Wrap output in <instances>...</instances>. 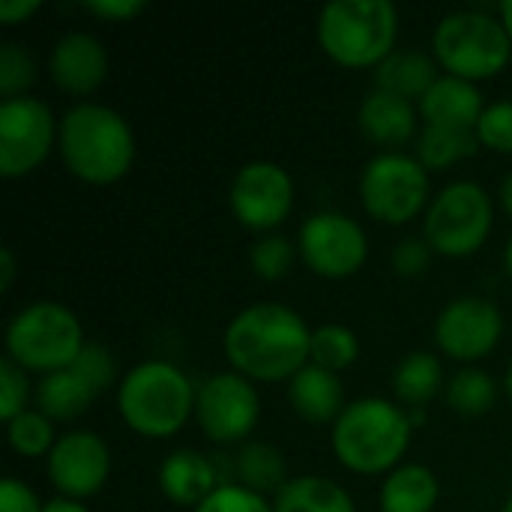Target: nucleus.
Returning <instances> with one entry per match:
<instances>
[{"label": "nucleus", "mask_w": 512, "mask_h": 512, "mask_svg": "<svg viewBox=\"0 0 512 512\" xmlns=\"http://www.w3.org/2000/svg\"><path fill=\"white\" fill-rule=\"evenodd\" d=\"M288 402L300 420L324 426V423H336L339 414L345 411V390L336 372L306 363L288 381Z\"/></svg>", "instance_id": "20"}, {"label": "nucleus", "mask_w": 512, "mask_h": 512, "mask_svg": "<svg viewBox=\"0 0 512 512\" xmlns=\"http://www.w3.org/2000/svg\"><path fill=\"white\" fill-rule=\"evenodd\" d=\"M432 54L447 75L477 84L504 72L512 57V42L501 18L480 9H456L435 24Z\"/></svg>", "instance_id": "7"}, {"label": "nucleus", "mask_w": 512, "mask_h": 512, "mask_svg": "<svg viewBox=\"0 0 512 512\" xmlns=\"http://www.w3.org/2000/svg\"><path fill=\"white\" fill-rule=\"evenodd\" d=\"M417 105L387 90H372L357 108L360 132L381 150H399L417 135Z\"/></svg>", "instance_id": "18"}, {"label": "nucleus", "mask_w": 512, "mask_h": 512, "mask_svg": "<svg viewBox=\"0 0 512 512\" xmlns=\"http://www.w3.org/2000/svg\"><path fill=\"white\" fill-rule=\"evenodd\" d=\"M504 267H507V273H510L512 279V237L510 243H507V249H504Z\"/></svg>", "instance_id": "45"}, {"label": "nucleus", "mask_w": 512, "mask_h": 512, "mask_svg": "<svg viewBox=\"0 0 512 512\" xmlns=\"http://www.w3.org/2000/svg\"><path fill=\"white\" fill-rule=\"evenodd\" d=\"M195 393L198 387H192L180 366L168 360H144L120 378L117 411L135 435L165 441L195 414Z\"/></svg>", "instance_id": "4"}, {"label": "nucleus", "mask_w": 512, "mask_h": 512, "mask_svg": "<svg viewBox=\"0 0 512 512\" xmlns=\"http://www.w3.org/2000/svg\"><path fill=\"white\" fill-rule=\"evenodd\" d=\"M234 372L249 381H291L312 357V330L303 315L285 303L261 300L240 309L222 336Z\"/></svg>", "instance_id": "1"}, {"label": "nucleus", "mask_w": 512, "mask_h": 512, "mask_svg": "<svg viewBox=\"0 0 512 512\" xmlns=\"http://www.w3.org/2000/svg\"><path fill=\"white\" fill-rule=\"evenodd\" d=\"M195 420L216 444H246L261 420V396L240 372L210 375L195 393Z\"/></svg>", "instance_id": "12"}, {"label": "nucleus", "mask_w": 512, "mask_h": 512, "mask_svg": "<svg viewBox=\"0 0 512 512\" xmlns=\"http://www.w3.org/2000/svg\"><path fill=\"white\" fill-rule=\"evenodd\" d=\"M504 390H507V396H510L512 402V363L507 366V375H504Z\"/></svg>", "instance_id": "46"}, {"label": "nucleus", "mask_w": 512, "mask_h": 512, "mask_svg": "<svg viewBox=\"0 0 512 512\" xmlns=\"http://www.w3.org/2000/svg\"><path fill=\"white\" fill-rule=\"evenodd\" d=\"M159 492L177 504V507H201L222 483H219V474H216V465L210 456H204L201 450H192V447H180V450H171L162 465H159Z\"/></svg>", "instance_id": "17"}, {"label": "nucleus", "mask_w": 512, "mask_h": 512, "mask_svg": "<svg viewBox=\"0 0 512 512\" xmlns=\"http://www.w3.org/2000/svg\"><path fill=\"white\" fill-rule=\"evenodd\" d=\"M27 399H30L27 372L9 357H3L0 360V420L9 423L12 417L27 411Z\"/></svg>", "instance_id": "36"}, {"label": "nucleus", "mask_w": 512, "mask_h": 512, "mask_svg": "<svg viewBox=\"0 0 512 512\" xmlns=\"http://www.w3.org/2000/svg\"><path fill=\"white\" fill-rule=\"evenodd\" d=\"M474 132H477L480 147L495 150V153H512V99L489 102Z\"/></svg>", "instance_id": "34"}, {"label": "nucleus", "mask_w": 512, "mask_h": 512, "mask_svg": "<svg viewBox=\"0 0 512 512\" xmlns=\"http://www.w3.org/2000/svg\"><path fill=\"white\" fill-rule=\"evenodd\" d=\"M360 357V339L348 324H321L312 330V357L309 363L327 369V372H342L354 366Z\"/></svg>", "instance_id": "29"}, {"label": "nucleus", "mask_w": 512, "mask_h": 512, "mask_svg": "<svg viewBox=\"0 0 512 512\" xmlns=\"http://www.w3.org/2000/svg\"><path fill=\"white\" fill-rule=\"evenodd\" d=\"M444 387H447L444 369H441V360L432 351L405 354L399 360L396 372H393V393L408 411L429 405Z\"/></svg>", "instance_id": "26"}, {"label": "nucleus", "mask_w": 512, "mask_h": 512, "mask_svg": "<svg viewBox=\"0 0 512 512\" xmlns=\"http://www.w3.org/2000/svg\"><path fill=\"white\" fill-rule=\"evenodd\" d=\"M498 12H501V24H504V30H507V36H510L512 42V0H504L498 6Z\"/></svg>", "instance_id": "44"}, {"label": "nucleus", "mask_w": 512, "mask_h": 512, "mask_svg": "<svg viewBox=\"0 0 512 512\" xmlns=\"http://www.w3.org/2000/svg\"><path fill=\"white\" fill-rule=\"evenodd\" d=\"M504 333V315L489 297H456L450 300L435 321L438 348L462 363H474L495 351Z\"/></svg>", "instance_id": "14"}, {"label": "nucleus", "mask_w": 512, "mask_h": 512, "mask_svg": "<svg viewBox=\"0 0 512 512\" xmlns=\"http://www.w3.org/2000/svg\"><path fill=\"white\" fill-rule=\"evenodd\" d=\"M297 252L312 273L324 279H345L366 264L369 240L354 216L339 210H321L300 225Z\"/></svg>", "instance_id": "11"}, {"label": "nucleus", "mask_w": 512, "mask_h": 512, "mask_svg": "<svg viewBox=\"0 0 512 512\" xmlns=\"http://www.w3.org/2000/svg\"><path fill=\"white\" fill-rule=\"evenodd\" d=\"M483 108L486 102H483L480 87L456 75H438V81L417 102V111L426 120V126L471 129V132L477 129Z\"/></svg>", "instance_id": "19"}, {"label": "nucleus", "mask_w": 512, "mask_h": 512, "mask_svg": "<svg viewBox=\"0 0 512 512\" xmlns=\"http://www.w3.org/2000/svg\"><path fill=\"white\" fill-rule=\"evenodd\" d=\"M273 512H357L354 498L330 477H291L273 498Z\"/></svg>", "instance_id": "23"}, {"label": "nucleus", "mask_w": 512, "mask_h": 512, "mask_svg": "<svg viewBox=\"0 0 512 512\" xmlns=\"http://www.w3.org/2000/svg\"><path fill=\"white\" fill-rule=\"evenodd\" d=\"M480 147L477 132L471 129H444V126H423L417 135V159L426 171H447L456 162H465Z\"/></svg>", "instance_id": "27"}, {"label": "nucleus", "mask_w": 512, "mask_h": 512, "mask_svg": "<svg viewBox=\"0 0 512 512\" xmlns=\"http://www.w3.org/2000/svg\"><path fill=\"white\" fill-rule=\"evenodd\" d=\"M42 512H90V510H87L81 501H72V498H63V495H57V498L45 501Z\"/></svg>", "instance_id": "42"}, {"label": "nucleus", "mask_w": 512, "mask_h": 512, "mask_svg": "<svg viewBox=\"0 0 512 512\" xmlns=\"http://www.w3.org/2000/svg\"><path fill=\"white\" fill-rule=\"evenodd\" d=\"M33 399H36V408L48 420L69 423V420H78V417L87 414V408L93 405L96 393L72 369H63V372L42 375V381L33 390Z\"/></svg>", "instance_id": "24"}, {"label": "nucleus", "mask_w": 512, "mask_h": 512, "mask_svg": "<svg viewBox=\"0 0 512 512\" xmlns=\"http://www.w3.org/2000/svg\"><path fill=\"white\" fill-rule=\"evenodd\" d=\"M6 357L24 372H63L81 354L84 330L78 315L57 300H36L6 324Z\"/></svg>", "instance_id": "6"}, {"label": "nucleus", "mask_w": 512, "mask_h": 512, "mask_svg": "<svg viewBox=\"0 0 512 512\" xmlns=\"http://www.w3.org/2000/svg\"><path fill=\"white\" fill-rule=\"evenodd\" d=\"M45 501H39V495L15 480V477H3L0 480V512H42Z\"/></svg>", "instance_id": "38"}, {"label": "nucleus", "mask_w": 512, "mask_h": 512, "mask_svg": "<svg viewBox=\"0 0 512 512\" xmlns=\"http://www.w3.org/2000/svg\"><path fill=\"white\" fill-rule=\"evenodd\" d=\"M228 204L240 225L252 231H270L282 225L294 207V180L279 162L252 159L234 174Z\"/></svg>", "instance_id": "13"}, {"label": "nucleus", "mask_w": 512, "mask_h": 512, "mask_svg": "<svg viewBox=\"0 0 512 512\" xmlns=\"http://www.w3.org/2000/svg\"><path fill=\"white\" fill-rule=\"evenodd\" d=\"M6 441L18 456H27V459L48 456L51 447L57 444L54 420H48L39 408H27L6 423Z\"/></svg>", "instance_id": "30"}, {"label": "nucleus", "mask_w": 512, "mask_h": 512, "mask_svg": "<svg viewBox=\"0 0 512 512\" xmlns=\"http://www.w3.org/2000/svg\"><path fill=\"white\" fill-rule=\"evenodd\" d=\"M495 207L483 183H447L423 213V237L432 252L447 258L474 255L492 234Z\"/></svg>", "instance_id": "8"}, {"label": "nucleus", "mask_w": 512, "mask_h": 512, "mask_svg": "<svg viewBox=\"0 0 512 512\" xmlns=\"http://www.w3.org/2000/svg\"><path fill=\"white\" fill-rule=\"evenodd\" d=\"M12 276H15V255L12 249H0V291L12 288Z\"/></svg>", "instance_id": "41"}, {"label": "nucleus", "mask_w": 512, "mask_h": 512, "mask_svg": "<svg viewBox=\"0 0 512 512\" xmlns=\"http://www.w3.org/2000/svg\"><path fill=\"white\" fill-rule=\"evenodd\" d=\"M501 512H512V492H510V498L504 501V510H501Z\"/></svg>", "instance_id": "47"}, {"label": "nucleus", "mask_w": 512, "mask_h": 512, "mask_svg": "<svg viewBox=\"0 0 512 512\" xmlns=\"http://www.w3.org/2000/svg\"><path fill=\"white\" fill-rule=\"evenodd\" d=\"M69 369H72L78 378H84L96 396H102L105 390H111V387L117 384V360H114V354H111L105 345H99V342H87Z\"/></svg>", "instance_id": "33"}, {"label": "nucleus", "mask_w": 512, "mask_h": 512, "mask_svg": "<svg viewBox=\"0 0 512 512\" xmlns=\"http://www.w3.org/2000/svg\"><path fill=\"white\" fill-rule=\"evenodd\" d=\"M297 246L282 237V234H267L261 240L252 243L249 249V264H252V273L264 282H279L291 273L294 267V258H297Z\"/></svg>", "instance_id": "31"}, {"label": "nucleus", "mask_w": 512, "mask_h": 512, "mask_svg": "<svg viewBox=\"0 0 512 512\" xmlns=\"http://www.w3.org/2000/svg\"><path fill=\"white\" fill-rule=\"evenodd\" d=\"M45 471L51 486L72 501L93 498L102 492L111 474V453L108 444L90 432V429H75L57 438L51 453L45 456Z\"/></svg>", "instance_id": "15"}, {"label": "nucleus", "mask_w": 512, "mask_h": 512, "mask_svg": "<svg viewBox=\"0 0 512 512\" xmlns=\"http://www.w3.org/2000/svg\"><path fill=\"white\" fill-rule=\"evenodd\" d=\"M57 150L69 174L105 186L129 174L135 162V132L117 108L84 99L63 111Z\"/></svg>", "instance_id": "2"}, {"label": "nucleus", "mask_w": 512, "mask_h": 512, "mask_svg": "<svg viewBox=\"0 0 512 512\" xmlns=\"http://www.w3.org/2000/svg\"><path fill=\"white\" fill-rule=\"evenodd\" d=\"M360 201L375 222L405 225L429 207V171L417 156L381 150L360 174Z\"/></svg>", "instance_id": "9"}, {"label": "nucleus", "mask_w": 512, "mask_h": 512, "mask_svg": "<svg viewBox=\"0 0 512 512\" xmlns=\"http://www.w3.org/2000/svg\"><path fill=\"white\" fill-rule=\"evenodd\" d=\"M192 512H273V501L264 495L240 486V483H222L201 507Z\"/></svg>", "instance_id": "35"}, {"label": "nucleus", "mask_w": 512, "mask_h": 512, "mask_svg": "<svg viewBox=\"0 0 512 512\" xmlns=\"http://www.w3.org/2000/svg\"><path fill=\"white\" fill-rule=\"evenodd\" d=\"M234 477L240 486L258 492V495H279V489L288 483V465L276 444L270 441H246L240 444L234 456Z\"/></svg>", "instance_id": "25"}, {"label": "nucleus", "mask_w": 512, "mask_h": 512, "mask_svg": "<svg viewBox=\"0 0 512 512\" xmlns=\"http://www.w3.org/2000/svg\"><path fill=\"white\" fill-rule=\"evenodd\" d=\"M57 123L48 102L18 96L0 102V174L6 180L36 171L57 144Z\"/></svg>", "instance_id": "10"}, {"label": "nucleus", "mask_w": 512, "mask_h": 512, "mask_svg": "<svg viewBox=\"0 0 512 512\" xmlns=\"http://www.w3.org/2000/svg\"><path fill=\"white\" fill-rule=\"evenodd\" d=\"M315 33L339 66L375 69L396 51L399 12L390 0H333L321 9Z\"/></svg>", "instance_id": "5"}, {"label": "nucleus", "mask_w": 512, "mask_h": 512, "mask_svg": "<svg viewBox=\"0 0 512 512\" xmlns=\"http://www.w3.org/2000/svg\"><path fill=\"white\" fill-rule=\"evenodd\" d=\"M498 198H501V207L507 210V216H512V171L504 177V180H501Z\"/></svg>", "instance_id": "43"}, {"label": "nucleus", "mask_w": 512, "mask_h": 512, "mask_svg": "<svg viewBox=\"0 0 512 512\" xmlns=\"http://www.w3.org/2000/svg\"><path fill=\"white\" fill-rule=\"evenodd\" d=\"M414 423L408 411L390 399L366 396L348 402L330 432L336 459L354 474H390L411 447Z\"/></svg>", "instance_id": "3"}, {"label": "nucleus", "mask_w": 512, "mask_h": 512, "mask_svg": "<svg viewBox=\"0 0 512 512\" xmlns=\"http://www.w3.org/2000/svg\"><path fill=\"white\" fill-rule=\"evenodd\" d=\"M36 81V60L27 45L3 42L0 45V96L18 99Z\"/></svg>", "instance_id": "32"}, {"label": "nucleus", "mask_w": 512, "mask_h": 512, "mask_svg": "<svg viewBox=\"0 0 512 512\" xmlns=\"http://www.w3.org/2000/svg\"><path fill=\"white\" fill-rule=\"evenodd\" d=\"M81 6L102 21H129L147 9L144 0H84Z\"/></svg>", "instance_id": "39"}, {"label": "nucleus", "mask_w": 512, "mask_h": 512, "mask_svg": "<svg viewBox=\"0 0 512 512\" xmlns=\"http://www.w3.org/2000/svg\"><path fill=\"white\" fill-rule=\"evenodd\" d=\"M435 81H438V66L432 54L420 48H396L381 66H375V87L411 102H420Z\"/></svg>", "instance_id": "22"}, {"label": "nucleus", "mask_w": 512, "mask_h": 512, "mask_svg": "<svg viewBox=\"0 0 512 512\" xmlns=\"http://www.w3.org/2000/svg\"><path fill=\"white\" fill-rule=\"evenodd\" d=\"M42 9L39 0H0V21L3 24H21L30 15H36Z\"/></svg>", "instance_id": "40"}, {"label": "nucleus", "mask_w": 512, "mask_h": 512, "mask_svg": "<svg viewBox=\"0 0 512 512\" xmlns=\"http://www.w3.org/2000/svg\"><path fill=\"white\" fill-rule=\"evenodd\" d=\"M444 399L462 417H483L498 402V381L486 369L465 366L447 378Z\"/></svg>", "instance_id": "28"}, {"label": "nucleus", "mask_w": 512, "mask_h": 512, "mask_svg": "<svg viewBox=\"0 0 512 512\" xmlns=\"http://www.w3.org/2000/svg\"><path fill=\"white\" fill-rule=\"evenodd\" d=\"M390 264H393V270L399 276L414 279V276H420V273L429 270V264H432V246L426 243V237H405V240L396 243V249L390 255Z\"/></svg>", "instance_id": "37"}, {"label": "nucleus", "mask_w": 512, "mask_h": 512, "mask_svg": "<svg viewBox=\"0 0 512 512\" xmlns=\"http://www.w3.org/2000/svg\"><path fill=\"white\" fill-rule=\"evenodd\" d=\"M51 81L69 96H90L102 87L108 75V51L102 39L87 30L63 33L48 57Z\"/></svg>", "instance_id": "16"}, {"label": "nucleus", "mask_w": 512, "mask_h": 512, "mask_svg": "<svg viewBox=\"0 0 512 512\" xmlns=\"http://www.w3.org/2000/svg\"><path fill=\"white\" fill-rule=\"evenodd\" d=\"M441 498V483L432 468L408 462L393 468L378 492L381 512H432Z\"/></svg>", "instance_id": "21"}]
</instances>
